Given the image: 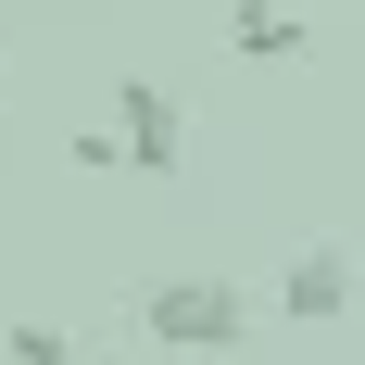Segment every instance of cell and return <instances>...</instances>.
Masks as SVG:
<instances>
[{
  "label": "cell",
  "mask_w": 365,
  "mask_h": 365,
  "mask_svg": "<svg viewBox=\"0 0 365 365\" xmlns=\"http://www.w3.org/2000/svg\"><path fill=\"white\" fill-rule=\"evenodd\" d=\"M113 126H126V164H139V177H189V113H177V88L126 76V88H113Z\"/></svg>",
  "instance_id": "cell-3"
},
{
  "label": "cell",
  "mask_w": 365,
  "mask_h": 365,
  "mask_svg": "<svg viewBox=\"0 0 365 365\" xmlns=\"http://www.w3.org/2000/svg\"><path fill=\"white\" fill-rule=\"evenodd\" d=\"M139 340H164L177 365H215L252 340V290H227V277H164V290L139 302Z\"/></svg>",
  "instance_id": "cell-1"
},
{
  "label": "cell",
  "mask_w": 365,
  "mask_h": 365,
  "mask_svg": "<svg viewBox=\"0 0 365 365\" xmlns=\"http://www.w3.org/2000/svg\"><path fill=\"white\" fill-rule=\"evenodd\" d=\"M240 63H302V26L277 13V0H240V38H227Z\"/></svg>",
  "instance_id": "cell-4"
},
{
  "label": "cell",
  "mask_w": 365,
  "mask_h": 365,
  "mask_svg": "<svg viewBox=\"0 0 365 365\" xmlns=\"http://www.w3.org/2000/svg\"><path fill=\"white\" fill-rule=\"evenodd\" d=\"M365 302V264H353V240H290V277H277V315L290 328H340Z\"/></svg>",
  "instance_id": "cell-2"
},
{
  "label": "cell",
  "mask_w": 365,
  "mask_h": 365,
  "mask_svg": "<svg viewBox=\"0 0 365 365\" xmlns=\"http://www.w3.org/2000/svg\"><path fill=\"white\" fill-rule=\"evenodd\" d=\"M0 353H13V365H76V328H51V315H26V328H0Z\"/></svg>",
  "instance_id": "cell-5"
},
{
  "label": "cell",
  "mask_w": 365,
  "mask_h": 365,
  "mask_svg": "<svg viewBox=\"0 0 365 365\" xmlns=\"http://www.w3.org/2000/svg\"><path fill=\"white\" fill-rule=\"evenodd\" d=\"M88 365H139V353H88Z\"/></svg>",
  "instance_id": "cell-6"
},
{
  "label": "cell",
  "mask_w": 365,
  "mask_h": 365,
  "mask_svg": "<svg viewBox=\"0 0 365 365\" xmlns=\"http://www.w3.org/2000/svg\"><path fill=\"white\" fill-rule=\"evenodd\" d=\"M0 88H13V51H0Z\"/></svg>",
  "instance_id": "cell-7"
}]
</instances>
